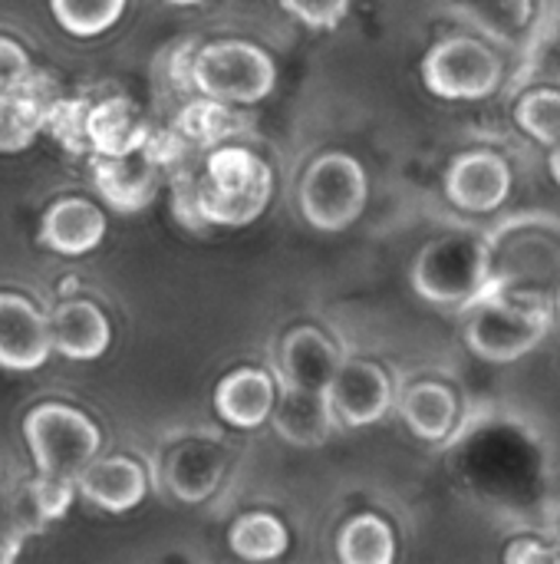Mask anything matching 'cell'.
Segmentation results:
<instances>
[{
    "label": "cell",
    "mask_w": 560,
    "mask_h": 564,
    "mask_svg": "<svg viewBox=\"0 0 560 564\" xmlns=\"http://www.w3.org/2000/svg\"><path fill=\"white\" fill-rule=\"evenodd\" d=\"M327 400L333 406L337 426H347V430L373 426L393 406V380L373 360L343 357V364L327 390Z\"/></svg>",
    "instance_id": "9c48e42d"
},
{
    "label": "cell",
    "mask_w": 560,
    "mask_h": 564,
    "mask_svg": "<svg viewBox=\"0 0 560 564\" xmlns=\"http://www.w3.org/2000/svg\"><path fill=\"white\" fill-rule=\"evenodd\" d=\"M92 182L116 212H142L162 182V162L145 149L129 155H92Z\"/></svg>",
    "instance_id": "4fadbf2b"
},
{
    "label": "cell",
    "mask_w": 560,
    "mask_h": 564,
    "mask_svg": "<svg viewBox=\"0 0 560 564\" xmlns=\"http://www.w3.org/2000/svg\"><path fill=\"white\" fill-rule=\"evenodd\" d=\"M228 542H231V552L244 562H271V558H281L287 552L290 535L277 516L248 512L231 525Z\"/></svg>",
    "instance_id": "cb8c5ba5"
},
{
    "label": "cell",
    "mask_w": 560,
    "mask_h": 564,
    "mask_svg": "<svg viewBox=\"0 0 560 564\" xmlns=\"http://www.w3.org/2000/svg\"><path fill=\"white\" fill-rule=\"evenodd\" d=\"M554 311H558V324H560V291H558V301H554Z\"/></svg>",
    "instance_id": "8d00e7d4"
},
{
    "label": "cell",
    "mask_w": 560,
    "mask_h": 564,
    "mask_svg": "<svg viewBox=\"0 0 560 564\" xmlns=\"http://www.w3.org/2000/svg\"><path fill=\"white\" fill-rule=\"evenodd\" d=\"M277 390L281 383L254 367H241L234 373H228L218 390H215V406L218 416L238 430H257L271 420L274 403H277Z\"/></svg>",
    "instance_id": "ac0fdd59"
},
{
    "label": "cell",
    "mask_w": 560,
    "mask_h": 564,
    "mask_svg": "<svg viewBox=\"0 0 560 564\" xmlns=\"http://www.w3.org/2000/svg\"><path fill=\"white\" fill-rule=\"evenodd\" d=\"M370 202L366 169L347 152L317 155L300 182L304 218L317 231H347Z\"/></svg>",
    "instance_id": "52a82bcc"
},
{
    "label": "cell",
    "mask_w": 560,
    "mask_h": 564,
    "mask_svg": "<svg viewBox=\"0 0 560 564\" xmlns=\"http://www.w3.org/2000/svg\"><path fill=\"white\" fill-rule=\"evenodd\" d=\"M178 129L185 139L198 142V145H215L221 142L228 132L238 129L234 112L221 102V99H205V102H191L188 109H182L178 116Z\"/></svg>",
    "instance_id": "f1b7e54d"
},
{
    "label": "cell",
    "mask_w": 560,
    "mask_h": 564,
    "mask_svg": "<svg viewBox=\"0 0 560 564\" xmlns=\"http://www.w3.org/2000/svg\"><path fill=\"white\" fill-rule=\"evenodd\" d=\"M149 122L129 96H109L89 106V149L92 155H129L145 149Z\"/></svg>",
    "instance_id": "ffe728a7"
},
{
    "label": "cell",
    "mask_w": 560,
    "mask_h": 564,
    "mask_svg": "<svg viewBox=\"0 0 560 564\" xmlns=\"http://www.w3.org/2000/svg\"><path fill=\"white\" fill-rule=\"evenodd\" d=\"M46 132L69 152L89 149V102L83 99H56L46 112Z\"/></svg>",
    "instance_id": "f546056e"
},
{
    "label": "cell",
    "mask_w": 560,
    "mask_h": 564,
    "mask_svg": "<svg viewBox=\"0 0 560 564\" xmlns=\"http://www.w3.org/2000/svg\"><path fill=\"white\" fill-rule=\"evenodd\" d=\"M53 350L50 317L30 297L0 291V367L30 373L40 370Z\"/></svg>",
    "instance_id": "30bf717a"
},
{
    "label": "cell",
    "mask_w": 560,
    "mask_h": 564,
    "mask_svg": "<svg viewBox=\"0 0 560 564\" xmlns=\"http://www.w3.org/2000/svg\"><path fill=\"white\" fill-rule=\"evenodd\" d=\"M106 238V215L86 198H59L46 208L40 225V245L56 254H89Z\"/></svg>",
    "instance_id": "e0dca14e"
},
{
    "label": "cell",
    "mask_w": 560,
    "mask_h": 564,
    "mask_svg": "<svg viewBox=\"0 0 560 564\" xmlns=\"http://www.w3.org/2000/svg\"><path fill=\"white\" fill-rule=\"evenodd\" d=\"M399 413L419 440L442 443L455 430L459 397L452 393V387H446L439 380H416L403 390Z\"/></svg>",
    "instance_id": "44dd1931"
},
{
    "label": "cell",
    "mask_w": 560,
    "mask_h": 564,
    "mask_svg": "<svg viewBox=\"0 0 560 564\" xmlns=\"http://www.w3.org/2000/svg\"><path fill=\"white\" fill-rule=\"evenodd\" d=\"M274 195L271 165L244 145H218L195 185V212L201 221L241 228L264 215Z\"/></svg>",
    "instance_id": "7a4b0ae2"
},
{
    "label": "cell",
    "mask_w": 560,
    "mask_h": 564,
    "mask_svg": "<svg viewBox=\"0 0 560 564\" xmlns=\"http://www.w3.org/2000/svg\"><path fill=\"white\" fill-rule=\"evenodd\" d=\"M53 347L69 360H99L112 344V327L92 301H59L50 314Z\"/></svg>",
    "instance_id": "d6986e66"
},
{
    "label": "cell",
    "mask_w": 560,
    "mask_h": 564,
    "mask_svg": "<svg viewBox=\"0 0 560 564\" xmlns=\"http://www.w3.org/2000/svg\"><path fill=\"white\" fill-rule=\"evenodd\" d=\"M512 564H548L560 562V545H545L538 539H515L505 552Z\"/></svg>",
    "instance_id": "d6a6232c"
},
{
    "label": "cell",
    "mask_w": 560,
    "mask_h": 564,
    "mask_svg": "<svg viewBox=\"0 0 560 564\" xmlns=\"http://www.w3.org/2000/svg\"><path fill=\"white\" fill-rule=\"evenodd\" d=\"M46 106L26 89L0 93V152H23L46 129Z\"/></svg>",
    "instance_id": "d4e9b609"
},
{
    "label": "cell",
    "mask_w": 560,
    "mask_h": 564,
    "mask_svg": "<svg viewBox=\"0 0 560 564\" xmlns=\"http://www.w3.org/2000/svg\"><path fill=\"white\" fill-rule=\"evenodd\" d=\"M462 13L492 40H518L531 23V0H462Z\"/></svg>",
    "instance_id": "484cf974"
},
{
    "label": "cell",
    "mask_w": 560,
    "mask_h": 564,
    "mask_svg": "<svg viewBox=\"0 0 560 564\" xmlns=\"http://www.w3.org/2000/svg\"><path fill=\"white\" fill-rule=\"evenodd\" d=\"M168 3H175V7H191V3H201V0H168Z\"/></svg>",
    "instance_id": "d590c367"
},
{
    "label": "cell",
    "mask_w": 560,
    "mask_h": 564,
    "mask_svg": "<svg viewBox=\"0 0 560 564\" xmlns=\"http://www.w3.org/2000/svg\"><path fill=\"white\" fill-rule=\"evenodd\" d=\"M515 119L535 142L551 149L560 139V89L554 86L528 89L515 106Z\"/></svg>",
    "instance_id": "83f0119b"
},
{
    "label": "cell",
    "mask_w": 560,
    "mask_h": 564,
    "mask_svg": "<svg viewBox=\"0 0 560 564\" xmlns=\"http://www.w3.org/2000/svg\"><path fill=\"white\" fill-rule=\"evenodd\" d=\"M413 288L432 307L462 314L492 291L488 238L479 231H446L432 238L413 264Z\"/></svg>",
    "instance_id": "277c9868"
},
{
    "label": "cell",
    "mask_w": 560,
    "mask_h": 564,
    "mask_svg": "<svg viewBox=\"0 0 560 564\" xmlns=\"http://www.w3.org/2000/svg\"><path fill=\"white\" fill-rule=\"evenodd\" d=\"M548 165H551V175L558 178L560 185V139L551 145V155H548Z\"/></svg>",
    "instance_id": "e575fe53"
},
{
    "label": "cell",
    "mask_w": 560,
    "mask_h": 564,
    "mask_svg": "<svg viewBox=\"0 0 560 564\" xmlns=\"http://www.w3.org/2000/svg\"><path fill=\"white\" fill-rule=\"evenodd\" d=\"M30 56L26 50L10 40V36H0V93H13L23 86V79L30 76Z\"/></svg>",
    "instance_id": "1f68e13d"
},
{
    "label": "cell",
    "mask_w": 560,
    "mask_h": 564,
    "mask_svg": "<svg viewBox=\"0 0 560 564\" xmlns=\"http://www.w3.org/2000/svg\"><path fill=\"white\" fill-rule=\"evenodd\" d=\"M191 83L211 99L251 106L274 93L277 66L267 50L248 40H218L195 53Z\"/></svg>",
    "instance_id": "8992f818"
},
{
    "label": "cell",
    "mask_w": 560,
    "mask_h": 564,
    "mask_svg": "<svg viewBox=\"0 0 560 564\" xmlns=\"http://www.w3.org/2000/svg\"><path fill=\"white\" fill-rule=\"evenodd\" d=\"M271 426L284 443L294 446H323L337 426L333 406L327 400V393H314V390H297V387H284L277 390V403L271 413Z\"/></svg>",
    "instance_id": "2e32d148"
},
{
    "label": "cell",
    "mask_w": 560,
    "mask_h": 564,
    "mask_svg": "<svg viewBox=\"0 0 560 564\" xmlns=\"http://www.w3.org/2000/svg\"><path fill=\"white\" fill-rule=\"evenodd\" d=\"M224 476V456L211 443H182L168 456V489L182 502L208 499Z\"/></svg>",
    "instance_id": "7402d4cb"
},
{
    "label": "cell",
    "mask_w": 560,
    "mask_h": 564,
    "mask_svg": "<svg viewBox=\"0 0 560 564\" xmlns=\"http://www.w3.org/2000/svg\"><path fill=\"white\" fill-rule=\"evenodd\" d=\"M446 195L469 215H488L512 195V169L498 152H465L446 172Z\"/></svg>",
    "instance_id": "8fae6325"
},
{
    "label": "cell",
    "mask_w": 560,
    "mask_h": 564,
    "mask_svg": "<svg viewBox=\"0 0 560 564\" xmlns=\"http://www.w3.org/2000/svg\"><path fill=\"white\" fill-rule=\"evenodd\" d=\"M488 238L492 291L558 301L560 291V218L548 212L512 215Z\"/></svg>",
    "instance_id": "6da1fadb"
},
{
    "label": "cell",
    "mask_w": 560,
    "mask_h": 564,
    "mask_svg": "<svg viewBox=\"0 0 560 564\" xmlns=\"http://www.w3.org/2000/svg\"><path fill=\"white\" fill-rule=\"evenodd\" d=\"M337 555L347 564H389L396 558V535L380 516L363 512L340 529Z\"/></svg>",
    "instance_id": "603a6c76"
},
{
    "label": "cell",
    "mask_w": 560,
    "mask_h": 564,
    "mask_svg": "<svg viewBox=\"0 0 560 564\" xmlns=\"http://www.w3.org/2000/svg\"><path fill=\"white\" fill-rule=\"evenodd\" d=\"M23 436L36 473L79 479V473L99 456V426L66 403H40L23 420Z\"/></svg>",
    "instance_id": "5b68a950"
},
{
    "label": "cell",
    "mask_w": 560,
    "mask_h": 564,
    "mask_svg": "<svg viewBox=\"0 0 560 564\" xmlns=\"http://www.w3.org/2000/svg\"><path fill=\"white\" fill-rule=\"evenodd\" d=\"M20 549H23V535L0 525V564L13 562V558L20 555Z\"/></svg>",
    "instance_id": "836d02e7"
},
{
    "label": "cell",
    "mask_w": 560,
    "mask_h": 564,
    "mask_svg": "<svg viewBox=\"0 0 560 564\" xmlns=\"http://www.w3.org/2000/svg\"><path fill=\"white\" fill-rule=\"evenodd\" d=\"M79 492L86 502H92L102 512H132L135 506H142L145 492H149V476L145 469L129 459V456H109V459H92L79 479H76Z\"/></svg>",
    "instance_id": "9a60e30c"
},
{
    "label": "cell",
    "mask_w": 560,
    "mask_h": 564,
    "mask_svg": "<svg viewBox=\"0 0 560 564\" xmlns=\"http://www.w3.org/2000/svg\"><path fill=\"white\" fill-rule=\"evenodd\" d=\"M129 0H50L56 23L69 36H99L119 23Z\"/></svg>",
    "instance_id": "4316f807"
},
{
    "label": "cell",
    "mask_w": 560,
    "mask_h": 564,
    "mask_svg": "<svg viewBox=\"0 0 560 564\" xmlns=\"http://www.w3.org/2000/svg\"><path fill=\"white\" fill-rule=\"evenodd\" d=\"M281 3L287 13H294L314 30H333L350 13V0H281Z\"/></svg>",
    "instance_id": "4dcf8cb0"
},
{
    "label": "cell",
    "mask_w": 560,
    "mask_h": 564,
    "mask_svg": "<svg viewBox=\"0 0 560 564\" xmlns=\"http://www.w3.org/2000/svg\"><path fill=\"white\" fill-rule=\"evenodd\" d=\"M551 317L554 301L488 291L462 311V334L475 357L488 364H515L545 340Z\"/></svg>",
    "instance_id": "3957f363"
},
{
    "label": "cell",
    "mask_w": 560,
    "mask_h": 564,
    "mask_svg": "<svg viewBox=\"0 0 560 564\" xmlns=\"http://www.w3.org/2000/svg\"><path fill=\"white\" fill-rule=\"evenodd\" d=\"M343 364L340 347L317 327H294L277 354V383L327 393Z\"/></svg>",
    "instance_id": "5bb4252c"
},
{
    "label": "cell",
    "mask_w": 560,
    "mask_h": 564,
    "mask_svg": "<svg viewBox=\"0 0 560 564\" xmlns=\"http://www.w3.org/2000/svg\"><path fill=\"white\" fill-rule=\"evenodd\" d=\"M422 79L442 99H485L502 86V59L479 36H449L426 53Z\"/></svg>",
    "instance_id": "ba28073f"
},
{
    "label": "cell",
    "mask_w": 560,
    "mask_h": 564,
    "mask_svg": "<svg viewBox=\"0 0 560 564\" xmlns=\"http://www.w3.org/2000/svg\"><path fill=\"white\" fill-rule=\"evenodd\" d=\"M76 489H79L76 479L36 473V479H26L17 489L0 496V525L20 532L23 539L33 532H43L50 522L69 512Z\"/></svg>",
    "instance_id": "7c38bea8"
}]
</instances>
